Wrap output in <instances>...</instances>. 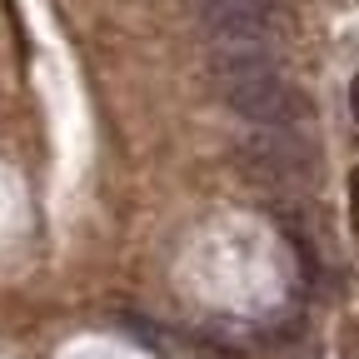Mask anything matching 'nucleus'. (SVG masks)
<instances>
[{
	"label": "nucleus",
	"mask_w": 359,
	"mask_h": 359,
	"mask_svg": "<svg viewBox=\"0 0 359 359\" xmlns=\"http://www.w3.org/2000/svg\"><path fill=\"white\" fill-rule=\"evenodd\" d=\"M210 85L240 120H250L259 130H294L309 115V95L294 80H285L269 45H215Z\"/></svg>",
	"instance_id": "obj_1"
},
{
	"label": "nucleus",
	"mask_w": 359,
	"mask_h": 359,
	"mask_svg": "<svg viewBox=\"0 0 359 359\" xmlns=\"http://www.w3.org/2000/svg\"><path fill=\"white\" fill-rule=\"evenodd\" d=\"M210 45H269L275 40V0H190Z\"/></svg>",
	"instance_id": "obj_3"
},
{
	"label": "nucleus",
	"mask_w": 359,
	"mask_h": 359,
	"mask_svg": "<svg viewBox=\"0 0 359 359\" xmlns=\"http://www.w3.org/2000/svg\"><path fill=\"white\" fill-rule=\"evenodd\" d=\"M349 215H354V224H359V170L349 175Z\"/></svg>",
	"instance_id": "obj_4"
},
{
	"label": "nucleus",
	"mask_w": 359,
	"mask_h": 359,
	"mask_svg": "<svg viewBox=\"0 0 359 359\" xmlns=\"http://www.w3.org/2000/svg\"><path fill=\"white\" fill-rule=\"evenodd\" d=\"M230 165L255 190H294L314 175V150L299 130H255L230 150Z\"/></svg>",
	"instance_id": "obj_2"
},
{
	"label": "nucleus",
	"mask_w": 359,
	"mask_h": 359,
	"mask_svg": "<svg viewBox=\"0 0 359 359\" xmlns=\"http://www.w3.org/2000/svg\"><path fill=\"white\" fill-rule=\"evenodd\" d=\"M349 115L359 120V70H354V80H349Z\"/></svg>",
	"instance_id": "obj_5"
}]
</instances>
